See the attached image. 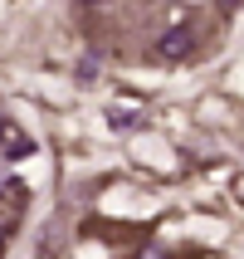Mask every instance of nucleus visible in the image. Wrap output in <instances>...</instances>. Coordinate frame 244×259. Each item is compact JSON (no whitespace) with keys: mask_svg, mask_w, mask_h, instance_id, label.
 Returning <instances> with one entry per match:
<instances>
[{"mask_svg":"<svg viewBox=\"0 0 244 259\" xmlns=\"http://www.w3.org/2000/svg\"><path fill=\"white\" fill-rule=\"evenodd\" d=\"M190 49H196V34H190V29H166L152 54H157L161 64H181V59H190Z\"/></svg>","mask_w":244,"mask_h":259,"instance_id":"f257e3e1","label":"nucleus"},{"mask_svg":"<svg viewBox=\"0 0 244 259\" xmlns=\"http://www.w3.org/2000/svg\"><path fill=\"white\" fill-rule=\"evenodd\" d=\"M215 5H220V10H225V15H234V10H239V5H244V0H215Z\"/></svg>","mask_w":244,"mask_h":259,"instance_id":"f03ea898","label":"nucleus"},{"mask_svg":"<svg viewBox=\"0 0 244 259\" xmlns=\"http://www.w3.org/2000/svg\"><path fill=\"white\" fill-rule=\"evenodd\" d=\"M15 132V122H5V117H0V147H5V137H10Z\"/></svg>","mask_w":244,"mask_h":259,"instance_id":"7ed1b4c3","label":"nucleus"},{"mask_svg":"<svg viewBox=\"0 0 244 259\" xmlns=\"http://www.w3.org/2000/svg\"><path fill=\"white\" fill-rule=\"evenodd\" d=\"M78 5H88V10H103V5H113V0H78Z\"/></svg>","mask_w":244,"mask_h":259,"instance_id":"20e7f679","label":"nucleus"},{"mask_svg":"<svg viewBox=\"0 0 244 259\" xmlns=\"http://www.w3.org/2000/svg\"><path fill=\"white\" fill-rule=\"evenodd\" d=\"M5 240H10V225H0V254H5Z\"/></svg>","mask_w":244,"mask_h":259,"instance_id":"39448f33","label":"nucleus"},{"mask_svg":"<svg viewBox=\"0 0 244 259\" xmlns=\"http://www.w3.org/2000/svg\"><path fill=\"white\" fill-rule=\"evenodd\" d=\"M142 259H166V254H161V249H147V254Z\"/></svg>","mask_w":244,"mask_h":259,"instance_id":"423d86ee","label":"nucleus"},{"mask_svg":"<svg viewBox=\"0 0 244 259\" xmlns=\"http://www.w3.org/2000/svg\"><path fill=\"white\" fill-rule=\"evenodd\" d=\"M0 191H5V181H0Z\"/></svg>","mask_w":244,"mask_h":259,"instance_id":"0eeeda50","label":"nucleus"}]
</instances>
